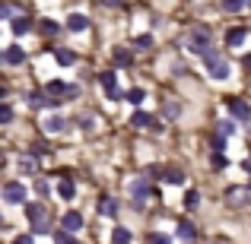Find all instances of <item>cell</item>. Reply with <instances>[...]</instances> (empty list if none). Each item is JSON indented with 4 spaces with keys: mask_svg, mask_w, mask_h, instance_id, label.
I'll return each mask as SVG.
<instances>
[{
    "mask_svg": "<svg viewBox=\"0 0 251 244\" xmlns=\"http://www.w3.org/2000/svg\"><path fill=\"white\" fill-rule=\"evenodd\" d=\"M188 244H191V241H188Z\"/></svg>",
    "mask_w": 251,
    "mask_h": 244,
    "instance_id": "cell-45",
    "label": "cell"
},
{
    "mask_svg": "<svg viewBox=\"0 0 251 244\" xmlns=\"http://www.w3.org/2000/svg\"><path fill=\"white\" fill-rule=\"evenodd\" d=\"M201 206V194H197V190H188V194H184V209H197Z\"/></svg>",
    "mask_w": 251,
    "mask_h": 244,
    "instance_id": "cell-26",
    "label": "cell"
},
{
    "mask_svg": "<svg viewBox=\"0 0 251 244\" xmlns=\"http://www.w3.org/2000/svg\"><path fill=\"white\" fill-rule=\"evenodd\" d=\"M203 64H207V70H210V76H213V80H226V76H229V61H223V57L213 54V51H207V54H203Z\"/></svg>",
    "mask_w": 251,
    "mask_h": 244,
    "instance_id": "cell-1",
    "label": "cell"
},
{
    "mask_svg": "<svg viewBox=\"0 0 251 244\" xmlns=\"http://www.w3.org/2000/svg\"><path fill=\"white\" fill-rule=\"evenodd\" d=\"M245 3L248 0H223V13H239V10H245Z\"/></svg>",
    "mask_w": 251,
    "mask_h": 244,
    "instance_id": "cell-24",
    "label": "cell"
},
{
    "mask_svg": "<svg viewBox=\"0 0 251 244\" xmlns=\"http://www.w3.org/2000/svg\"><path fill=\"white\" fill-rule=\"evenodd\" d=\"M248 190H251V181H248Z\"/></svg>",
    "mask_w": 251,
    "mask_h": 244,
    "instance_id": "cell-44",
    "label": "cell"
},
{
    "mask_svg": "<svg viewBox=\"0 0 251 244\" xmlns=\"http://www.w3.org/2000/svg\"><path fill=\"white\" fill-rule=\"evenodd\" d=\"M13 121V108L10 105H0V124H10Z\"/></svg>",
    "mask_w": 251,
    "mask_h": 244,
    "instance_id": "cell-34",
    "label": "cell"
},
{
    "mask_svg": "<svg viewBox=\"0 0 251 244\" xmlns=\"http://www.w3.org/2000/svg\"><path fill=\"white\" fill-rule=\"evenodd\" d=\"M130 241H134V235H130V228L118 225L115 232H111V244H130Z\"/></svg>",
    "mask_w": 251,
    "mask_h": 244,
    "instance_id": "cell-17",
    "label": "cell"
},
{
    "mask_svg": "<svg viewBox=\"0 0 251 244\" xmlns=\"http://www.w3.org/2000/svg\"><path fill=\"white\" fill-rule=\"evenodd\" d=\"M245 67H248V70H251V54H245Z\"/></svg>",
    "mask_w": 251,
    "mask_h": 244,
    "instance_id": "cell-43",
    "label": "cell"
},
{
    "mask_svg": "<svg viewBox=\"0 0 251 244\" xmlns=\"http://www.w3.org/2000/svg\"><path fill=\"white\" fill-rule=\"evenodd\" d=\"M0 19H16V10H13V3H3V6H0Z\"/></svg>",
    "mask_w": 251,
    "mask_h": 244,
    "instance_id": "cell-36",
    "label": "cell"
},
{
    "mask_svg": "<svg viewBox=\"0 0 251 244\" xmlns=\"http://www.w3.org/2000/svg\"><path fill=\"white\" fill-rule=\"evenodd\" d=\"M226 108H229V114H232L235 121H248L251 117V105L245 98H226Z\"/></svg>",
    "mask_w": 251,
    "mask_h": 244,
    "instance_id": "cell-3",
    "label": "cell"
},
{
    "mask_svg": "<svg viewBox=\"0 0 251 244\" xmlns=\"http://www.w3.org/2000/svg\"><path fill=\"white\" fill-rule=\"evenodd\" d=\"M166 117H169V121L181 117V105H178V102H169V105H166Z\"/></svg>",
    "mask_w": 251,
    "mask_h": 244,
    "instance_id": "cell-32",
    "label": "cell"
},
{
    "mask_svg": "<svg viewBox=\"0 0 251 244\" xmlns=\"http://www.w3.org/2000/svg\"><path fill=\"white\" fill-rule=\"evenodd\" d=\"M242 165H245V171H248V175H251V159H245V162H242Z\"/></svg>",
    "mask_w": 251,
    "mask_h": 244,
    "instance_id": "cell-42",
    "label": "cell"
},
{
    "mask_svg": "<svg viewBox=\"0 0 251 244\" xmlns=\"http://www.w3.org/2000/svg\"><path fill=\"white\" fill-rule=\"evenodd\" d=\"M147 194H150L147 181H134V184H130V197H134V206H137V209L143 206V200H147Z\"/></svg>",
    "mask_w": 251,
    "mask_h": 244,
    "instance_id": "cell-9",
    "label": "cell"
},
{
    "mask_svg": "<svg viewBox=\"0 0 251 244\" xmlns=\"http://www.w3.org/2000/svg\"><path fill=\"white\" fill-rule=\"evenodd\" d=\"M175 235H178V238H181V241H194V235H197V228H194V225H191V222H188V219H178V225H175Z\"/></svg>",
    "mask_w": 251,
    "mask_h": 244,
    "instance_id": "cell-11",
    "label": "cell"
},
{
    "mask_svg": "<svg viewBox=\"0 0 251 244\" xmlns=\"http://www.w3.org/2000/svg\"><path fill=\"white\" fill-rule=\"evenodd\" d=\"M13 244H35V235H32V232H25V235H19V238L13 241Z\"/></svg>",
    "mask_w": 251,
    "mask_h": 244,
    "instance_id": "cell-39",
    "label": "cell"
},
{
    "mask_svg": "<svg viewBox=\"0 0 251 244\" xmlns=\"http://www.w3.org/2000/svg\"><path fill=\"white\" fill-rule=\"evenodd\" d=\"M143 98H147V92H143V89H130L127 92V102L130 105H143Z\"/></svg>",
    "mask_w": 251,
    "mask_h": 244,
    "instance_id": "cell-31",
    "label": "cell"
},
{
    "mask_svg": "<svg viewBox=\"0 0 251 244\" xmlns=\"http://www.w3.org/2000/svg\"><path fill=\"white\" fill-rule=\"evenodd\" d=\"M45 92H48V95H54V98H64V95H76V92H80V89H76V86L74 83H64V80H51L48 86H45Z\"/></svg>",
    "mask_w": 251,
    "mask_h": 244,
    "instance_id": "cell-2",
    "label": "cell"
},
{
    "mask_svg": "<svg viewBox=\"0 0 251 244\" xmlns=\"http://www.w3.org/2000/svg\"><path fill=\"white\" fill-rule=\"evenodd\" d=\"M188 42H191V48H194L197 54H207V51H210V32L207 29H194Z\"/></svg>",
    "mask_w": 251,
    "mask_h": 244,
    "instance_id": "cell-5",
    "label": "cell"
},
{
    "mask_svg": "<svg viewBox=\"0 0 251 244\" xmlns=\"http://www.w3.org/2000/svg\"><path fill=\"white\" fill-rule=\"evenodd\" d=\"M105 6H121V0H102Z\"/></svg>",
    "mask_w": 251,
    "mask_h": 244,
    "instance_id": "cell-41",
    "label": "cell"
},
{
    "mask_svg": "<svg viewBox=\"0 0 251 244\" xmlns=\"http://www.w3.org/2000/svg\"><path fill=\"white\" fill-rule=\"evenodd\" d=\"M226 165H229L226 155H223V153H213V168H226Z\"/></svg>",
    "mask_w": 251,
    "mask_h": 244,
    "instance_id": "cell-37",
    "label": "cell"
},
{
    "mask_svg": "<svg viewBox=\"0 0 251 244\" xmlns=\"http://www.w3.org/2000/svg\"><path fill=\"white\" fill-rule=\"evenodd\" d=\"M19 171H23V175H35V159H32V155L19 159Z\"/></svg>",
    "mask_w": 251,
    "mask_h": 244,
    "instance_id": "cell-30",
    "label": "cell"
},
{
    "mask_svg": "<svg viewBox=\"0 0 251 244\" xmlns=\"http://www.w3.org/2000/svg\"><path fill=\"white\" fill-rule=\"evenodd\" d=\"M150 244H172V238L162 235V232H153V235H150Z\"/></svg>",
    "mask_w": 251,
    "mask_h": 244,
    "instance_id": "cell-35",
    "label": "cell"
},
{
    "mask_svg": "<svg viewBox=\"0 0 251 244\" xmlns=\"http://www.w3.org/2000/svg\"><path fill=\"white\" fill-rule=\"evenodd\" d=\"M10 29H13V35H25V32L32 29V19L29 16H16V19H10Z\"/></svg>",
    "mask_w": 251,
    "mask_h": 244,
    "instance_id": "cell-14",
    "label": "cell"
},
{
    "mask_svg": "<svg viewBox=\"0 0 251 244\" xmlns=\"http://www.w3.org/2000/svg\"><path fill=\"white\" fill-rule=\"evenodd\" d=\"M216 133H223L229 140V136L235 133V121H220V124H216Z\"/></svg>",
    "mask_w": 251,
    "mask_h": 244,
    "instance_id": "cell-28",
    "label": "cell"
},
{
    "mask_svg": "<svg viewBox=\"0 0 251 244\" xmlns=\"http://www.w3.org/2000/svg\"><path fill=\"white\" fill-rule=\"evenodd\" d=\"M54 244H76V238H74V232H67V228H61V232L54 235Z\"/></svg>",
    "mask_w": 251,
    "mask_h": 244,
    "instance_id": "cell-29",
    "label": "cell"
},
{
    "mask_svg": "<svg viewBox=\"0 0 251 244\" xmlns=\"http://www.w3.org/2000/svg\"><path fill=\"white\" fill-rule=\"evenodd\" d=\"M137 48H153V35H140L137 38Z\"/></svg>",
    "mask_w": 251,
    "mask_h": 244,
    "instance_id": "cell-40",
    "label": "cell"
},
{
    "mask_svg": "<svg viewBox=\"0 0 251 244\" xmlns=\"http://www.w3.org/2000/svg\"><path fill=\"white\" fill-rule=\"evenodd\" d=\"M166 184H184V175L181 168H166V177H162Z\"/></svg>",
    "mask_w": 251,
    "mask_h": 244,
    "instance_id": "cell-25",
    "label": "cell"
},
{
    "mask_svg": "<svg viewBox=\"0 0 251 244\" xmlns=\"http://www.w3.org/2000/svg\"><path fill=\"white\" fill-rule=\"evenodd\" d=\"M3 200L6 203H25V184H19V181L3 184Z\"/></svg>",
    "mask_w": 251,
    "mask_h": 244,
    "instance_id": "cell-4",
    "label": "cell"
},
{
    "mask_svg": "<svg viewBox=\"0 0 251 244\" xmlns=\"http://www.w3.org/2000/svg\"><path fill=\"white\" fill-rule=\"evenodd\" d=\"M38 32H42V35H57L61 25H57L54 19H38Z\"/></svg>",
    "mask_w": 251,
    "mask_h": 244,
    "instance_id": "cell-20",
    "label": "cell"
},
{
    "mask_svg": "<svg viewBox=\"0 0 251 244\" xmlns=\"http://www.w3.org/2000/svg\"><path fill=\"white\" fill-rule=\"evenodd\" d=\"M99 83L105 86V92H108V98H121V95H124V92L118 89V80H115V73H111V70H108V73H102V80H99Z\"/></svg>",
    "mask_w": 251,
    "mask_h": 244,
    "instance_id": "cell-8",
    "label": "cell"
},
{
    "mask_svg": "<svg viewBox=\"0 0 251 244\" xmlns=\"http://www.w3.org/2000/svg\"><path fill=\"white\" fill-rule=\"evenodd\" d=\"M111 57H115V64H118V67H130V64H134V57H130L124 48H115V54H111Z\"/></svg>",
    "mask_w": 251,
    "mask_h": 244,
    "instance_id": "cell-23",
    "label": "cell"
},
{
    "mask_svg": "<svg viewBox=\"0 0 251 244\" xmlns=\"http://www.w3.org/2000/svg\"><path fill=\"white\" fill-rule=\"evenodd\" d=\"M147 177H166V171H162L159 165H150V168H147Z\"/></svg>",
    "mask_w": 251,
    "mask_h": 244,
    "instance_id": "cell-38",
    "label": "cell"
},
{
    "mask_svg": "<svg viewBox=\"0 0 251 244\" xmlns=\"http://www.w3.org/2000/svg\"><path fill=\"white\" fill-rule=\"evenodd\" d=\"M245 38H248V29H229L226 32V44H229V48H239Z\"/></svg>",
    "mask_w": 251,
    "mask_h": 244,
    "instance_id": "cell-16",
    "label": "cell"
},
{
    "mask_svg": "<svg viewBox=\"0 0 251 244\" xmlns=\"http://www.w3.org/2000/svg\"><path fill=\"white\" fill-rule=\"evenodd\" d=\"M25 102H29L32 108H38V111H42V108H54V102H51L48 92H29V95H25Z\"/></svg>",
    "mask_w": 251,
    "mask_h": 244,
    "instance_id": "cell-6",
    "label": "cell"
},
{
    "mask_svg": "<svg viewBox=\"0 0 251 244\" xmlns=\"http://www.w3.org/2000/svg\"><path fill=\"white\" fill-rule=\"evenodd\" d=\"M130 124H134V127H150V124H153V117H150L147 111H140V108H137L134 114H130Z\"/></svg>",
    "mask_w": 251,
    "mask_h": 244,
    "instance_id": "cell-21",
    "label": "cell"
},
{
    "mask_svg": "<svg viewBox=\"0 0 251 244\" xmlns=\"http://www.w3.org/2000/svg\"><path fill=\"white\" fill-rule=\"evenodd\" d=\"M57 197H61V200H74V197H76L74 181H67V177H64V181L57 184Z\"/></svg>",
    "mask_w": 251,
    "mask_h": 244,
    "instance_id": "cell-18",
    "label": "cell"
},
{
    "mask_svg": "<svg viewBox=\"0 0 251 244\" xmlns=\"http://www.w3.org/2000/svg\"><path fill=\"white\" fill-rule=\"evenodd\" d=\"M3 61L10 64V67H16V64H23V61H25V51L19 48V44H10V48L3 51Z\"/></svg>",
    "mask_w": 251,
    "mask_h": 244,
    "instance_id": "cell-10",
    "label": "cell"
},
{
    "mask_svg": "<svg viewBox=\"0 0 251 244\" xmlns=\"http://www.w3.org/2000/svg\"><path fill=\"white\" fill-rule=\"evenodd\" d=\"M23 206H25V216H29L32 222L45 219V206H42V203H23Z\"/></svg>",
    "mask_w": 251,
    "mask_h": 244,
    "instance_id": "cell-19",
    "label": "cell"
},
{
    "mask_svg": "<svg viewBox=\"0 0 251 244\" xmlns=\"http://www.w3.org/2000/svg\"><path fill=\"white\" fill-rule=\"evenodd\" d=\"M64 228H67V232H80L83 228V216L80 213H64Z\"/></svg>",
    "mask_w": 251,
    "mask_h": 244,
    "instance_id": "cell-15",
    "label": "cell"
},
{
    "mask_svg": "<svg viewBox=\"0 0 251 244\" xmlns=\"http://www.w3.org/2000/svg\"><path fill=\"white\" fill-rule=\"evenodd\" d=\"M99 216H118V200L115 197H102V200H99Z\"/></svg>",
    "mask_w": 251,
    "mask_h": 244,
    "instance_id": "cell-13",
    "label": "cell"
},
{
    "mask_svg": "<svg viewBox=\"0 0 251 244\" xmlns=\"http://www.w3.org/2000/svg\"><path fill=\"white\" fill-rule=\"evenodd\" d=\"M54 57H57V64H61V67H74V64H76V54H74V51H67V48H61Z\"/></svg>",
    "mask_w": 251,
    "mask_h": 244,
    "instance_id": "cell-22",
    "label": "cell"
},
{
    "mask_svg": "<svg viewBox=\"0 0 251 244\" xmlns=\"http://www.w3.org/2000/svg\"><path fill=\"white\" fill-rule=\"evenodd\" d=\"M29 232H32V235H48V232H51V222H48V219H38V222H32Z\"/></svg>",
    "mask_w": 251,
    "mask_h": 244,
    "instance_id": "cell-27",
    "label": "cell"
},
{
    "mask_svg": "<svg viewBox=\"0 0 251 244\" xmlns=\"http://www.w3.org/2000/svg\"><path fill=\"white\" fill-rule=\"evenodd\" d=\"M210 146H213V153H223V146H226V136H223V133L210 136Z\"/></svg>",
    "mask_w": 251,
    "mask_h": 244,
    "instance_id": "cell-33",
    "label": "cell"
},
{
    "mask_svg": "<svg viewBox=\"0 0 251 244\" xmlns=\"http://www.w3.org/2000/svg\"><path fill=\"white\" fill-rule=\"evenodd\" d=\"M42 130L45 133H64V130H67V121H64L61 114H51V117H45Z\"/></svg>",
    "mask_w": 251,
    "mask_h": 244,
    "instance_id": "cell-7",
    "label": "cell"
},
{
    "mask_svg": "<svg viewBox=\"0 0 251 244\" xmlns=\"http://www.w3.org/2000/svg\"><path fill=\"white\" fill-rule=\"evenodd\" d=\"M67 29L70 32H86V29H89V19H86L83 13H70V16H67Z\"/></svg>",
    "mask_w": 251,
    "mask_h": 244,
    "instance_id": "cell-12",
    "label": "cell"
}]
</instances>
